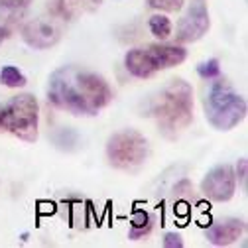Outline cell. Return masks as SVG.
I'll use <instances>...</instances> for the list:
<instances>
[{"instance_id": "obj_19", "label": "cell", "mask_w": 248, "mask_h": 248, "mask_svg": "<svg viewBox=\"0 0 248 248\" xmlns=\"http://www.w3.org/2000/svg\"><path fill=\"white\" fill-rule=\"evenodd\" d=\"M164 246L166 248H181L183 246V240H181V236L177 232H168L164 236Z\"/></svg>"}, {"instance_id": "obj_18", "label": "cell", "mask_w": 248, "mask_h": 248, "mask_svg": "<svg viewBox=\"0 0 248 248\" xmlns=\"http://www.w3.org/2000/svg\"><path fill=\"white\" fill-rule=\"evenodd\" d=\"M148 4L156 10L164 12H177L183 6V0H148Z\"/></svg>"}, {"instance_id": "obj_10", "label": "cell", "mask_w": 248, "mask_h": 248, "mask_svg": "<svg viewBox=\"0 0 248 248\" xmlns=\"http://www.w3.org/2000/svg\"><path fill=\"white\" fill-rule=\"evenodd\" d=\"M101 4H103V0H49L47 10L57 20L73 22L81 18L83 14L97 12Z\"/></svg>"}, {"instance_id": "obj_15", "label": "cell", "mask_w": 248, "mask_h": 248, "mask_svg": "<svg viewBox=\"0 0 248 248\" xmlns=\"http://www.w3.org/2000/svg\"><path fill=\"white\" fill-rule=\"evenodd\" d=\"M150 229H152V219H150V215H148V213H144V211H140V213L134 217V219H132L130 238H132V240H136V238H140V236L148 234V232H150Z\"/></svg>"}, {"instance_id": "obj_4", "label": "cell", "mask_w": 248, "mask_h": 248, "mask_svg": "<svg viewBox=\"0 0 248 248\" xmlns=\"http://www.w3.org/2000/svg\"><path fill=\"white\" fill-rule=\"evenodd\" d=\"M185 57H187V49L181 46H170V44H154L144 47H136L130 49L124 57V65L126 69L140 79H148L154 73L175 67L179 63H183Z\"/></svg>"}, {"instance_id": "obj_12", "label": "cell", "mask_w": 248, "mask_h": 248, "mask_svg": "<svg viewBox=\"0 0 248 248\" xmlns=\"http://www.w3.org/2000/svg\"><path fill=\"white\" fill-rule=\"evenodd\" d=\"M30 4L32 0H0V20H4L6 24H16L24 18Z\"/></svg>"}, {"instance_id": "obj_1", "label": "cell", "mask_w": 248, "mask_h": 248, "mask_svg": "<svg viewBox=\"0 0 248 248\" xmlns=\"http://www.w3.org/2000/svg\"><path fill=\"white\" fill-rule=\"evenodd\" d=\"M47 101L75 116H95L112 101V89L95 71L79 65L55 69L47 81Z\"/></svg>"}, {"instance_id": "obj_13", "label": "cell", "mask_w": 248, "mask_h": 248, "mask_svg": "<svg viewBox=\"0 0 248 248\" xmlns=\"http://www.w3.org/2000/svg\"><path fill=\"white\" fill-rule=\"evenodd\" d=\"M0 83L4 87H10V89H20L26 85V77L18 67L6 65V67L0 69Z\"/></svg>"}, {"instance_id": "obj_7", "label": "cell", "mask_w": 248, "mask_h": 248, "mask_svg": "<svg viewBox=\"0 0 248 248\" xmlns=\"http://www.w3.org/2000/svg\"><path fill=\"white\" fill-rule=\"evenodd\" d=\"M209 28H211V18H209L207 4L203 0H193L185 16L177 24L175 38L181 44H193L209 32Z\"/></svg>"}, {"instance_id": "obj_6", "label": "cell", "mask_w": 248, "mask_h": 248, "mask_svg": "<svg viewBox=\"0 0 248 248\" xmlns=\"http://www.w3.org/2000/svg\"><path fill=\"white\" fill-rule=\"evenodd\" d=\"M146 156H148V142L138 130L132 128L112 134L107 144L108 164L116 170L132 171L146 162Z\"/></svg>"}, {"instance_id": "obj_22", "label": "cell", "mask_w": 248, "mask_h": 248, "mask_svg": "<svg viewBox=\"0 0 248 248\" xmlns=\"http://www.w3.org/2000/svg\"><path fill=\"white\" fill-rule=\"evenodd\" d=\"M10 28L8 26H0V46H2V42H6L10 38Z\"/></svg>"}, {"instance_id": "obj_9", "label": "cell", "mask_w": 248, "mask_h": 248, "mask_svg": "<svg viewBox=\"0 0 248 248\" xmlns=\"http://www.w3.org/2000/svg\"><path fill=\"white\" fill-rule=\"evenodd\" d=\"M61 34H63V30L51 18H34L22 28L24 42L36 49L53 47L61 40Z\"/></svg>"}, {"instance_id": "obj_5", "label": "cell", "mask_w": 248, "mask_h": 248, "mask_svg": "<svg viewBox=\"0 0 248 248\" xmlns=\"http://www.w3.org/2000/svg\"><path fill=\"white\" fill-rule=\"evenodd\" d=\"M38 101L30 93L12 97L0 105V130H6L24 142L38 140Z\"/></svg>"}, {"instance_id": "obj_8", "label": "cell", "mask_w": 248, "mask_h": 248, "mask_svg": "<svg viewBox=\"0 0 248 248\" xmlns=\"http://www.w3.org/2000/svg\"><path fill=\"white\" fill-rule=\"evenodd\" d=\"M201 191L211 199V201H219L225 203L232 199L236 191V173L231 166L221 164L215 166L201 181Z\"/></svg>"}, {"instance_id": "obj_20", "label": "cell", "mask_w": 248, "mask_h": 248, "mask_svg": "<svg viewBox=\"0 0 248 248\" xmlns=\"http://www.w3.org/2000/svg\"><path fill=\"white\" fill-rule=\"evenodd\" d=\"M175 195H185L187 191H191V183L187 181V179H183V181H179L177 185H175Z\"/></svg>"}, {"instance_id": "obj_14", "label": "cell", "mask_w": 248, "mask_h": 248, "mask_svg": "<svg viewBox=\"0 0 248 248\" xmlns=\"http://www.w3.org/2000/svg\"><path fill=\"white\" fill-rule=\"evenodd\" d=\"M148 26H150V32L156 38H160V40H166V38L171 36V22H170V18H166L162 14L152 16Z\"/></svg>"}, {"instance_id": "obj_3", "label": "cell", "mask_w": 248, "mask_h": 248, "mask_svg": "<svg viewBox=\"0 0 248 248\" xmlns=\"http://www.w3.org/2000/svg\"><path fill=\"white\" fill-rule=\"evenodd\" d=\"M203 107L209 124L217 130H231L246 116V101L221 77L211 83Z\"/></svg>"}, {"instance_id": "obj_17", "label": "cell", "mask_w": 248, "mask_h": 248, "mask_svg": "<svg viewBox=\"0 0 248 248\" xmlns=\"http://www.w3.org/2000/svg\"><path fill=\"white\" fill-rule=\"evenodd\" d=\"M197 73L199 77L203 79H215L221 75V65H219V59H209V61H203V63L197 65Z\"/></svg>"}, {"instance_id": "obj_11", "label": "cell", "mask_w": 248, "mask_h": 248, "mask_svg": "<svg viewBox=\"0 0 248 248\" xmlns=\"http://www.w3.org/2000/svg\"><path fill=\"white\" fill-rule=\"evenodd\" d=\"M242 232H244V223L238 219H229V221L209 227L205 236L215 246H229V244L236 242L242 236Z\"/></svg>"}, {"instance_id": "obj_16", "label": "cell", "mask_w": 248, "mask_h": 248, "mask_svg": "<svg viewBox=\"0 0 248 248\" xmlns=\"http://www.w3.org/2000/svg\"><path fill=\"white\" fill-rule=\"evenodd\" d=\"M53 140H55V146L61 148V150H73V148L77 146V142H79L77 134H75L73 130H69V128L59 130V132L53 136Z\"/></svg>"}, {"instance_id": "obj_21", "label": "cell", "mask_w": 248, "mask_h": 248, "mask_svg": "<svg viewBox=\"0 0 248 248\" xmlns=\"http://www.w3.org/2000/svg\"><path fill=\"white\" fill-rule=\"evenodd\" d=\"M236 173H238V177H240V181H242V185H244V183H246V158H242V160L238 162Z\"/></svg>"}, {"instance_id": "obj_2", "label": "cell", "mask_w": 248, "mask_h": 248, "mask_svg": "<svg viewBox=\"0 0 248 248\" xmlns=\"http://www.w3.org/2000/svg\"><path fill=\"white\" fill-rule=\"evenodd\" d=\"M152 114L166 138H177L193 120V89L183 79H171L152 105Z\"/></svg>"}]
</instances>
